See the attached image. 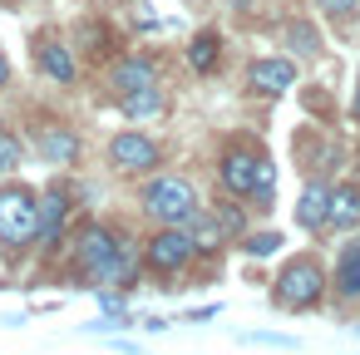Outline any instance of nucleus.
<instances>
[{"instance_id":"nucleus-1","label":"nucleus","mask_w":360,"mask_h":355,"mask_svg":"<svg viewBox=\"0 0 360 355\" xmlns=\"http://www.w3.org/2000/svg\"><path fill=\"white\" fill-rule=\"evenodd\" d=\"M217 178H222V188H227L232 198H242V202L266 207V202L276 198V163H271V153H266L257 138H232V143L222 148V158H217Z\"/></svg>"},{"instance_id":"nucleus-2","label":"nucleus","mask_w":360,"mask_h":355,"mask_svg":"<svg viewBox=\"0 0 360 355\" xmlns=\"http://www.w3.org/2000/svg\"><path fill=\"white\" fill-rule=\"evenodd\" d=\"M40 232V193H30L25 183H6L0 188V252H25Z\"/></svg>"},{"instance_id":"nucleus-3","label":"nucleus","mask_w":360,"mask_h":355,"mask_svg":"<svg viewBox=\"0 0 360 355\" xmlns=\"http://www.w3.org/2000/svg\"><path fill=\"white\" fill-rule=\"evenodd\" d=\"M330 291V276L321 271L316 257H291L281 271H276V286H271V301L281 311H311L321 306V296Z\"/></svg>"},{"instance_id":"nucleus-4","label":"nucleus","mask_w":360,"mask_h":355,"mask_svg":"<svg viewBox=\"0 0 360 355\" xmlns=\"http://www.w3.org/2000/svg\"><path fill=\"white\" fill-rule=\"evenodd\" d=\"M143 212L153 217V222H188L202 202H198V188L188 183V178H178V173H163V178H148L143 183Z\"/></svg>"},{"instance_id":"nucleus-5","label":"nucleus","mask_w":360,"mask_h":355,"mask_svg":"<svg viewBox=\"0 0 360 355\" xmlns=\"http://www.w3.org/2000/svg\"><path fill=\"white\" fill-rule=\"evenodd\" d=\"M193 257H198V247H193L188 222H158L153 237L143 242V266L158 271V276H178V271H188Z\"/></svg>"},{"instance_id":"nucleus-6","label":"nucleus","mask_w":360,"mask_h":355,"mask_svg":"<svg viewBox=\"0 0 360 355\" xmlns=\"http://www.w3.org/2000/svg\"><path fill=\"white\" fill-rule=\"evenodd\" d=\"M114 257H119V232L104 227V222H84L79 237H75V266H79V276H89L94 286H109Z\"/></svg>"},{"instance_id":"nucleus-7","label":"nucleus","mask_w":360,"mask_h":355,"mask_svg":"<svg viewBox=\"0 0 360 355\" xmlns=\"http://www.w3.org/2000/svg\"><path fill=\"white\" fill-rule=\"evenodd\" d=\"M109 163L119 173H153L163 163V148H158V138H148L139 129H124V134L109 138Z\"/></svg>"},{"instance_id":"nucleus-8","label":"nucleus","mask_w":360,"mask_h":355,"mask_svg":"<svg viewBox=\"0 0 360 355\" xmlns=\"http://www.w3.org/2000/svg\"><path fill=\"white\" fill-rule=\"evenodd\" d=\"M247 84L262 94V99H281L291 84H296V65L286 55H262L247 65Z\"/></svg>"},{"instance_id":"nucleus-9","label":"nucleus","mask_w":360,"mask_h":355,"mask_svg":"<svg viewBox=\"0 0 360 355\" xmlns=\"http://www.w3.org/2000/svg\"><path fill=\"white\" fill-rule=\"evenodd\" d=\"M153 84H163V79H158V65H153L148 55H124V60H114V70H109L114 99L139 94V89H153Z\"/></svg>"},{"instance_id":"nucleus-10","label":"nucleus","mask_w":360,"mask_h":355,"mask_svg":"<svg viewBox=\"0 0 360 355\" xmlns=\"http://www.w3.org/2000/svg\"><path fill=\"white\" fill-rule=\"evenodd\" d=\"M35 70L50 84H75L79 79V65H75L70 45H60V40H35Z\"/></svg>"},{"instance_id":"nucleus-11","label":"nucleus","mask_w":360,"mask_h":355,"mask_svg":"<svg viewBox=\"0 0 360 355\" xmlns=\"http://www.w3.org/2000/svg\"><path fill=\"white\" fill-rule=\"evenodd\" d=\"M40 158L45 163H55V168H70L75 158H79V134L70 129V124H40Z\"/></svg>"},{"instance_id":"nucleus-12","label":"nucleus","mask_w":360,"mask_h":355,"mask_svg":"<svg viewBox=\"0 0 360 355\" xmlns=\"http://www.w3.org/2000/svg\"><path fill=\"white\" fill-rule=\"evenodd\" d=\"M65 222H70V193H65V188H50V193L40 198V232H35V242L60 247Z\"/></svg>"},{"instance_id":"nucleus-13","label":"nucleus","mask_w":360,"mask_h":355,"mask_svg":"<svg viewBox=\"0 0 360 355\" xmlns=\"http://www.w3.org/2000/svg\"><path fill=\"white\" fill-rule=\"evenodd\" d=\"M350 227H360V183L330 188V207H326V232H350Z\"/></svg>"},{"instance_id":"nucleus-14","label":"nucleus","mask_w":360,"mask_h":355,"mask_svg":"<svg viewBox=\"0 0 360 355\" xmlns=\"http://www.w3.org/2000/svg\"><path fill=\"white\" fill-rule=\"evenodd\" d=\"M330 291L340 301H360V242H345L340 247L335 271H330Z\"/></svg>"},{"instance_id":"nucleus-15","label":"nucleus","mask_w":360,"mask_h":355,"mask_svg":"<svg viewBox=\"0 0 360 355\" xmlns=\"http://www.w3.org/2000/svg\"><path fill=\"white\" fill-rule=\"evenodd\" d=\"M326 207H330V188L311 178V183L301 188V202H296V222H301L306 232H326Z\"/></svg>"},{"instance_id":"nucleus-16","label":"nucleus","mask_w":360,"mask_h":355,"mask_svg":"<svg viewBox=\"0 0 360 355\" xmlns=\"http://www.w3.org/2000/svg\"><path fill=\"white\" fill-rule=\"evenodd\" d=\"M188 232H193V247L198 252H207V257H217L222 247H227V232H222V222H217V212H193L188 217Z\"/></svg>"},{"instance_id":"nucleus-17","label":"nucleus","mask_w":360,"mask_h":355,"mask_svg":"<svg viewBox=\"0 0 360 355\" xmlns=\"http://www.w3.org/2000/svg\"><path fill=\"white\" fill-rule=\"evenodd\" d=\"M217 60H222V35H217V30L193 35V45H188V65H193L198 75H212V70H217Z\"/></svg>"},{"instance_id":"nucleus-18","label":"nucleus","mask_w":360,"mask_h":355,"mask_svg":"<svg viewBox=\"0 0 360 355\" xmlns=\"http://www.w3.org/2000/svg\"><path fill=\"white\" fill-rule=\"evenodd\" d=\"M119 109H124L129 119H153V114H163V109H168V99H163V84H153V89H139V94H124V99H119Z\"/></svg>"},{"instance_id":"nucleus-19","label":"nucleus","mask_w":360,"mask_h":355,"mask_svg":"<svg viewBox=\"0 0 360 355\" xmlns=\"http://www.w3.org/2000/svg\"><path fill=\"white\" fill-rule=\"evenodd\" d=\"M281 45H291V55H316L321 35L311 20H281Z\"/></svg>"},{"instance_id":"nucleus-20","label":"nucleus","mask_w":360,"mask_h":355,"mask_svg":"<svg viewBox=\"0 0 360 355\" xmlns=\"http://www.w3.org/2000/svg\"><path fill=\"white\" fill-rule=\"evenodd\" d=\"M25 163V138L15 129H0V173H15Z\"/></svg>"},{"instance_id":"nucleus-21","label":"nucleus","mask_w":360,"mask_h":355,"mask_svg":"<svg viewBox=\"0 0 360 355\" xmlns=\"http://www.w3.org/2000/svg\"><path fill=\"white\" fill-rule=\"evenodd\" d=\"M276 242H281L276 232H257V237H247V252L252 257H266V252H276Z\"/></svg>"},{"instance_id":"nucleus-22","label":"nucleus","mask_w":360,"mask_h":355,"mask_svg":"<svg viewBox=\"0 0 360 355\" xmlns=\"http://www.w3.org/2000/svg\"><path fill=\"white\" fill-rule=\"evenodd\" d=\"M316 6L326 15H350V11H360V0H316Z\"/></svg>"},{"instance_id":"nucleus-23","label":"nucleus","mask_w":360,"mask_h":355,"mask_svg":"<svg viewBox=\"0 0 360 355\" xmlns=\"http://www.w3.org/2000/svg\"><path fill=\"white\" fill-rule=\"evenodd\" d=\"M6 84H11V60L0 55V89H6Z\"/></svg>"},{"instance_id":"nucleus-24","label":"nucleus","mask_w":360,"mask_h":355,"mask_svg":"<svg viewBox=\"0 0 360 355\" xmlns=\"http://www.w3.org/2000/svg\"><path fill=\"white\" fill-rule=\"evenodd\" d=\"M355 124H360V79H355Z\"/></svg>"},{"instance_id":"nucleus-25","label":"nucleus","mask_w":360,"mask_h":355,"mask_svg":"<svg viewBox=\"0 0 360 355\" xmlns=\"http://www.w3.org/2000/svg\"><path fill=\"white\" fill-rule=\"evenodd\" d=\"M193 6H202V0H193Z\"/></svg>"}]
</instances>
